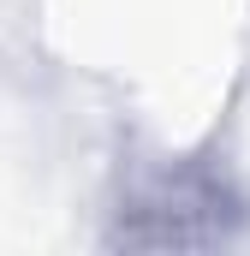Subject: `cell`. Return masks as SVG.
<instances>
[{"mask_svg": "<svg viewBox=\"0 0 250 256\" xmlns=\"http://www.w3.org/2000/svg\"><path fill=\"white\" fill-rule=\"evenodd\" d=\"M108 250H220L250 232V185L220 137L125 161L102 208Z\"/></svg>", "mask_w": 250, "mask_h": 256, "instance_id": "obj_1", "label": "cell"}]
</instances>
